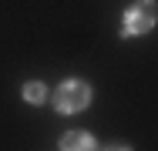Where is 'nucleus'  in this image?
Segmentation results:
<instances>
[{
    "instance_id": "nucleus-3",
    "label": "nucleus",
    "mask_w": 158,
    "mask_h": 151,
    "mask_svg": "<svg viewBox=\"0 0 158 151\" xmlns=\"http://www.w3.org/2000/svg\"><path fill=\"white\" fill-rule=\"evenodd\" d=\"M61 151H94V138L88 131H71L61 138Z\"/></svg>"
},
{
    "instance_id": "nucleus-2",
    "label": "nucleus",
    "mask_w": 158,
    "mask_h": 151,
    "mask_svg": "<svg viewBox=\"0 0 158 151\" xmlns=\"http://www.w3.org/2000/svg\"><path fill=\"white\" fill-rule=\"evenodd\" d=\"M155 3L152 0H135V7L125 14V37H131V34H145V30L155 27Z\"/></svg>"
},
{
    "instance_id": "nucleus-1",
    "label": "nucleus",
    "mask_w": 158,
    "mask_h": 151,
    "mask_svg": "<svg viewBox=\"0 0 158 151\" xmlns=\"http://www.w3.org/2000/svg\"><path fill=\"white\" fill-rule=\"evenodd\" d=\"M88 101H91V91H88L84 81H64L61 88H57V94H54V104H57V111H64V114L88 108Z\"/></svg>"
},
{
    "instance_id": "nucleus-5",
    "label": "nucleus",
    "mask_w": 158,
    "mask_h": 151,
    "mask_svg": "<svg viewBox=\"0 0 158 151\" xmlns=\"http://www.w3.org/2000/svg\"><path fill=\"white\" fill-rule=\"evenodd\" d=\"M104 151H128V148H125V145H108Z\"/></svg>"
},
{
    "instance_id": "nucleus-4",
    "label": "nucleus",
    "mask_w": 158,
    "mask_h": 151,
    "mask_svg": "<svg viewBox=\"0 0 158 151\" xmlns=\"http://www.w3.org/2000/svg\"><path fill=\"white\" fill-rule=\"evenodd\" d=\"M24 97H27V101H31V104H40V101H44V97H47V88H44V84H40V81H31V84H27V88H24Z\"/></svg>"
}]
</instances>
